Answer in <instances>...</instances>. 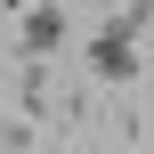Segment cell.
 Listing matches in <instances>:
<instances>
[{
  "instance_id": "6da1fadb",
  "label": "cell",
  "mask_w": 154,
  "mask_h": 154,
  "mask_svg": "<svg viewBox=\"0 0 154 154\" xmlns=\"http://www.w3.org/2000/svg\"><path fill=\"white\" fill-rule=\"evenodd\" d=\"M138 32H146V0L114 8L97 32H89V73L106 89H138Z\"/></svg>"
},
{
  "instance_id": "7a4b0ae2",
  "label": "cell",
  "mask_w": 154,
  "mask_h": 154,
  "mask_svg": "<svg viewBox=\"0 0 154 154\" xmlns=\"http://www.w3.org/2000/svg\"><path fill=\"white\" fill-rule=\"evenodd\" d=\"M65 32H73L65 8H57V0H32L24 24H16V49H24V57H49V49H65Z\"/></svg>"
}]
</instances>
